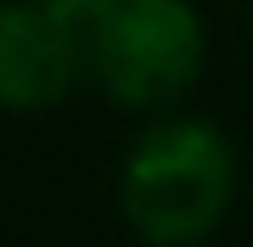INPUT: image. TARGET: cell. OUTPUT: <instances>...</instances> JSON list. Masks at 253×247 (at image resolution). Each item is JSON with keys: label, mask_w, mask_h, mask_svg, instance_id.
I'll return each mask as SVG.
<instances>
[{"label": "cell", "mask_w": 253, "mask_h": 247, "mask_svg": "<svg viewBox=\"0 0 253 247\" xmlns=\"http://www.w3.org/2000/svg\"><path fill=\"white\" fill-rule=\"evenodd\" d=\"M84 56L118 107H163L197 84L208 34L191 0H124L84 39Z\"/></svg>", "instance_id": "obj_2"}, {"label": "cell", "mask_w": 253, "mask_h": 247, "mask_svg": "<svg viewBox=\"0 0 253 247\" xmlns=\"http://www.w3.org/2000/svg\"><path fill=\"white\" fill-rule=\"evenodd\" d=\"M34 6H45L56 23H68L73 34H84V39H90L96 28L107 23L118 6H124V0H34Z\"/></svg>", "instance_id": "obj_4"}, {"label": "cell", "mask_w": 253, "mask_h": 247, "mask_svg": "<svg viewBox=\"0 0 253 247\" xmlns=\"http://www.w3.org/2000/svg\"><path fill=\"white\" fill-rule=\"evenodd\" d=\"M236 197V146L214 118L169 112L146 124L118 169V208L158 247H191Z\"/></svg>", "instance_id": "obj_1"}, {"label": "cell", "mask_w": 253, "mask_h": 247, "mask_svg": "<svg viewBox=\"0 0 253 247\" xmlns=\"http://www.w3.org/2000/svg\"><path fill=\"white\" fill-rule=\"evenodd\" d=\"M84 68V34L34 0H0V107H51Z\"/></svg>", "instance_id": "obj_3"}]
</instances>
